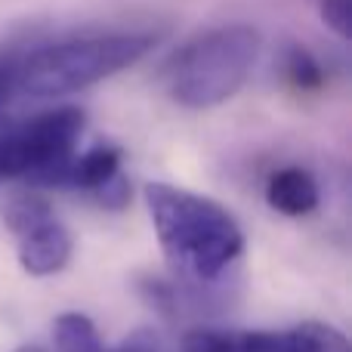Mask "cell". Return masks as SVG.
<instances>
[{"instance_id": "7c38bea8", "label": "cell", "mask_w": 352, "mask_h": 352, "mask_svg": "<svg viewBox=\"0 0 352 352\" xmlns=\"http://www.w3.org/2000/svg\"><path fill=\"white\" fill-rule=\"evenodd\" d=\"M93 198H96L105 210H124V207L130 204V182L124 179V173H121V176H115L105 188H99Z\"/></svg>"}, {"instance_id": "52a82bcc", "label": "cell", "mask_w": 352, "mask_h": 352, "mask_svg": "<svg viewBox=\"0 0 352 352\" xmlns=\"http://www.w3.org/2000/svg\"><path fill=\"white\" fill-rule=\"evenodd\" d=\"M266 201L281 217H309L318 207V182L303 167H281L269 176Z\"/></svg>"}, {"instance_id": "277c9868", "label": "cell", "mask_w": 352, "mask_h": 352, "mask_svg": "<svg viewBox=\"0 0 352 352\" xmlns=\"http://www.w3.org/2000/svg\"><path fill=\"white\" fill-rule=\"evenodd\" d=\"M84 130V111L62 105L12 124L0 133V182L31 179L34 186H62L74 142Z\"/></svg>"}, {"instance_id": "8fae6325", "label": "cell", "mask_w": 352, "mask_h": 352, "mask_svg": "<svg viewBox=\"0 0 352 352\" xmlns=\"http://www.w3.org/2000/svg\"><path fill=\"white\" fill-rule=\"evenodd\" d=\"M318 16L340 41H349L352 31V0H318Z\"/></svg>"}, {"instance_id": "7a4b0ae2", "label": "cell", "mask_w": 352, "mask_h": 352, "mask_svg": "<svg viewBox=\"0 0 352 352\" xmlns=\"http://www.w3.org/2000/svg\"><path fill=\"white\" fill-rule=\"evenodd\" d=\"M155 47L152 34L115 31V34L72 37L34 47L28 53L19 50L16 59V96L50 99L80 93L124 68L136 65Z\"/></svg>"}, {"instance_id": "3957f363", "label": "cell", "mask_w": 352, "mask_h": 352, "mask_svg": "<svg viewBox=\"0 0 352 352\" xmlns=\"http://www.w3.org/2000/svg\"><path fill=\"white\" fill-rule=\"evenodd\" d=\"M260 53L250 25H217L188 37L164 62V84L182 109H213L244 87Z\"/></svg>"}, {"instance_id": "9c48e42d", "label": "cell", "mask_w": 352, "mask_h": 352, "mask_svg": "<svg viewBox=\"0 0 352 352\" xmlns=\"http://www.w3.org/2000/svg\"><path fill=\"white\" fill-rule=\"evenodd\" d=\"M53 346L56 352H109L102 346L96 324L84 312H62L53 322Z\"/></svg>"}, {"instance_id": "5bb4252c", "label": "cell", "mask_w": 352, "mask_h": 352, "mask_svg": "<svg viewBox=\"0 0 352 352\" xmlns=\"http://www.w3.org/2000/svg\"><path fill=\"white\" fill-rule=\"evenodd\" d=\"M324 352H352V349H349V340H346V337L337 334V337H334V343H331V346L324 349Z\"/></svg>"}, {"instance_id": "ba28073f", "label": "cell", "mask_w": 352, "mask_h": 352, "mask_svg": "<svg viewBox=\"0 0 352 352\" xmlns=\"http://www.w3.org/2000/svg\"><path fill=\"white\" fill-rule=\"evenodd\" d=\"M121 161H124V152L118 146H111V142L93 146V148H87L84 155L68 161L62 186H72L87 195H96L99 188H105L115 176H121Z\"/></svg>"}, {"instance_id": "9a60e30c", "label": "cell", "mask_w": 352, "mask_h": 352, "mask_svg": "<svg viewBox=\"0 0 352 352\" xmlns=\"http://www.w3.org/2000/svg\"><path fill=\"white\" fill-rule=\"evenodd\" d=\"M12 352H47L43 346H34V343H28V346H19V349H12Z\"/></svg>"}, {"instance_id": "4fadbf2b", "label": "cell", "mask_w": 352, "mask_h": 352, "mask_svg": "<svg viewBox=\"0 0 352 352\" xmlns=\"http://www.w3.org/2000/svg\"><path fill=\"white\" fill-rule=\"evenodd\" d=\"M16 59H19V50L0 53V111L16 96Z\"/></svg>"}, {"instance_id": "5b68a950", "label": "cell", "mask_w": 352, "mask_h": 352, "mask_svg": "<svg viewBox=\"0 0 352 352\" xmlns=\"http://www.w3.org/2000/svg\"><path fill=\"white\" fill-rule=\"evenodd\" d=\"M6 226L16 235L19 266L34 278H47L68 266L72 260V232L56 219L53 207L37 192L16 195L6 207Z\"/></svg>"}, {"instance_id": "30bf717a", "label": "cell", "mask_w": 352, "mask_h": 352, "mask_svg": "<svg viewBox=\"0 0 352 352\" xmlns=\"http://www.w3.org/2000/svg\"><path fill=\"white\" fill-rule=\"evenodd\" d=\"M285 74L291 80L294 90L300 93H316L324 84V68L318 65V59L303 47H291L285 53Z\"/></svg>"}, {"instance_id": "2e32d148", "label": "cell", "mask_w": 352, "mask_h": 352, "mask_svg": "<svg viewBox=\"0 0 352 352\" xmlns=\"http://www.w3.org/2000/svg\"><path fill=\"white\" fill-rule=\"evenodd\" d=\"M121 352H142V349H136V346H127V349H121Z\"/></svg>"}, {"instance_id": "6da1fadb", "label": "cell", "mask_w": 352, "mask_h": 352, "mask_svg": "<svg viewBox=\"0 0 352 352\" xmlns=\"http://www.w3.org/2000/svg\"><path fill=\"white\" fill-rule=\"evenodd\" d=\"M146 207L167 263L186 285H213L241 256V226L213 198L167 182H148Z\"/></svg>"}, {"instance_id": "8992f818", "label": "cell", "mask_w": 352, "mask_h": 352, "mask_svg": "<svg viewBox=\"0 0 352 352\" xmlns=\"http://www.w3.org/2000/svg\"><path fill=\"white\" fill-rule=\"evenodd\" d=\"M340 334L322 322H306L291 331H219L195 328L186 334V352H324Z\"/></svg>"}]
</instances>
